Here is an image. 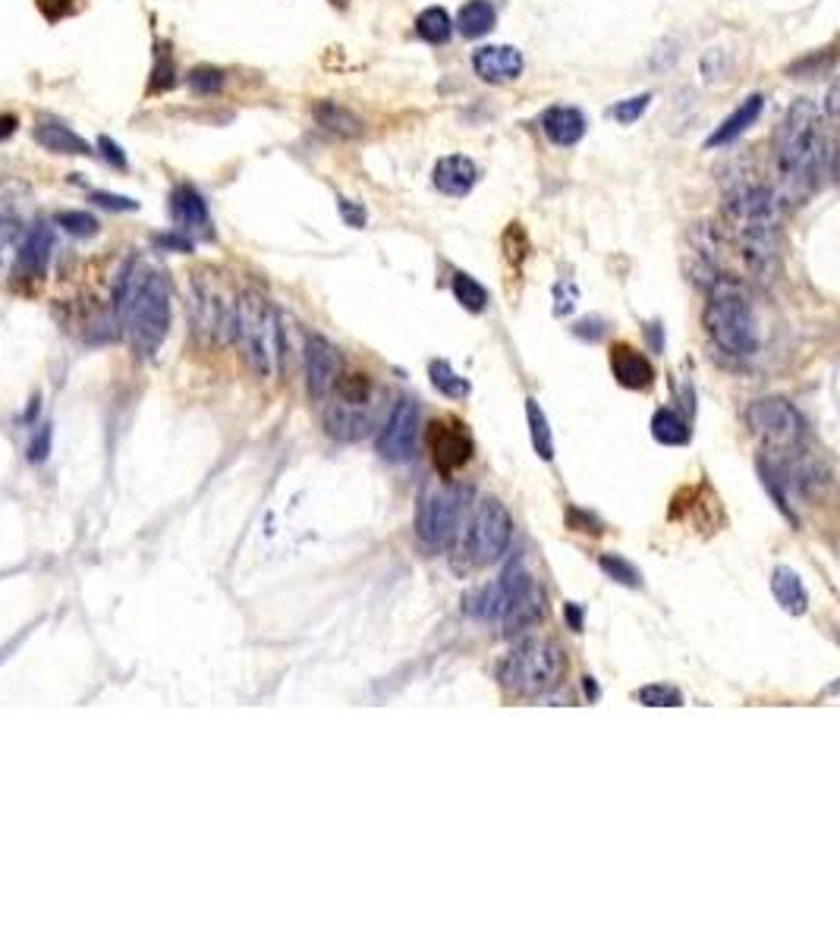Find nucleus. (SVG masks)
<instances>
[{
  "label": "nucleus",
  "instance_id": "nucleus-1",
  "mask_svg": "<svg viewBox=\"0 0 840 943\" xmlns=\"http://www.w3.org/2000/svg\"><path fill=\"white\" fill-rule=\"evenodd\" d=\"M774 167L781 205H806L834 176V142L821 135V110L812 98H796L774 132Z\"/></svg>",
  "mask_w": 840,
  "mask_h": 943
},
{
  "label": "nucleus",
  "instance_id": "nucleus-2",
  "mask_svg": "<svg viewBox=\"0 0 840 943\" xmlns=\"http://www.w3.org/2000/svg\"><path fill=\"white\" fill-rule=\"evenodd\" d=\"M174 293L167 274L155 264L133 259L113 286V325L139 359H152L171 333Z\"/></svg>",
  "mask_w": 840,
  "mask_h": 943
},
{
  "label": "nucleus",
  "instance_id": "nucleus-3",
  "mask_svg": "<svg viewBox=\"0 0 840 943\" xmlns=\"http://www.w3.org/2000/svg\"><path fill=\"white\" fill-rule=\"evenodd\" d=\"M737 252L759 281H772L781 262V201L765 183H737L724 201Z\"/></svg>",
  "mask_w": 840,
  "mask_h": 943
},
{
  "label": "nucleus",
  "instance_id": "nucleus-4",
  "mask_svg": "<svg viewBox=\"0 0 840 943\" xmlns=\"http://www.w3.org/2000/svg\"><path fill=\"white\" fill-rule=\"evenodd\" d=\"M702 318H706L708 340L737 362L752 359L762 347V330H759V318H755L750 293L730 274L711 277Z\"/></svg>",
  "mask_w": 840,
  "mask_h": 943
},
{
  "label": "nucleus",
  "instance_id": "nucleus-5",
  "mask_svg": "<svg viewBox=\"0 0 840 943\" xmlns=\"http://www.w3.org/2000/svg\"><path fill=\"white\" fill-rule=\"evenodd\" d=\"M233 340L240 343L249 369L274 381L284 362V321L274 303L259 289H243L233 306Z\"/></svg>",
  "mask_w": 840,
  "mask_h": 943
},
{
  "label": "nucleus",
  "instance_id": "nucleus-6",
  "mask_svg": "<svg viewBox=\"0 0 840 943\" xmlns=\"http://www.w3.org/2000/svg\"><path fill=\"white\" fill-rule=\"evenodd\" d=\"M567 673V658L554 638H523L498 664V682L516 699H542Z\"/></svg>",
  "mask_w": 840,
  "mask_h": 943
},
{
  "label": "nucleus",
  "instance_id": "nucleus-7",
  "mask_svg": "<svg viewBox=\"0 0 840 943\" xmlns=\"http://www.w3.org/2000/svg\"><path fill=\"white\" fill-rule=\"evenodd\" d=\"M746 425L762 447L772 453V465H787L809 453V431L796 406L784 396H762L752 399L746 409Z\"/></svg>",
  "mask_w": 840,
  "mask_h": 943
},
{
  "label": "nucleus",
  "instance_id": "nucleus-8",
  "mask_svg": "<svg viewBox=\"0 0 840 943\" xmlns=\"http://www.w3.org/2000/svg\"><path fill=\"white\" fill-rule=\"evenodd\" d=\"M460 513H463V497L454 484H428L422 491L416 513V538L422 548L432 553L450 548L460 531Z\"/></svg>",
  "mask_w": 840,
  "mask_h": 943
},
{
  "label": "nucleus",
  "instance_id": "nucleus-9",
  "mask_svg": "<svg viewBox=\"0 0 840 943\" xmlns=\"http://www.w3.org/2000/svg\"><path fill=\"white\" fill-rule=\"evenodd\" d=\"M233 306L237 296H227L211 271H196L193 277V328L205 343H227L233 340Z\"/></svg>",
  "mask_w": 840,
  "mask_h": 943
},
{
  "label": "nucleus",
  "instance_id": "nucleus-10",
  "mask_svg": "<svg viewBox=\"0 0 840 943\" xmlns=\"http://www.w3.org/2000/svg\"><path fill=\"white\" fill-rule=\"evenodd\" d=\"M510 538H513V519H510L508 506L498 497L479 501L469 531H466V557L472 567H488L494 560H501L508 553Z\"/></svg>",
  "mask_w": 840,
  "mask_h": 943
},
{
  "label": "nucleus",
  "instance_id": "nucleus-11",
  "mask_svg": "<svg viewBox=\"0 0 840 943\" xmlns=\"http://www.w3.org/2000/svg\"><path fill=\"white\" fill-rule=\"evenodd\" d=\"M419 438V406L413 399H400L388 421L378 431V453L388 462H406L416 453Z\"/></svg>",
  "mask_w": 840,
  "mask_h": 943
},
{
  "label": "nucleus",
  "instance_id": "nucleus-12",
  "mask_svg": "<svg viewBox=\"0 0 840 943\" xmlns=\"http://www.w3.org/2000/svg\"><path fill=\"white\" fill-rule=\"evenodd\" d=\"M428 450H432V462L441 475H454L457 469H463L476 443L469 438L463 421L457 418H441L428 428Z\"/></svg>",
  "mask_w": 840,
  "mask_h": 943
},
{
  "label": "nucleus",
  "instance_id": "nucleus-13",
  "mask_svg": "<svg viewBox=\"0 0 840 943\" xmlns=\"http://www.w3.org/2000/svg\"><path fill=\"white\" fill-rule=\"evenodd\" d=\"M340 377V352L328 337L312 333L306 340V391L315 403L328 399Z\"/></svg>",
  "mask_w": 840,
  "mask_h": 943
},
{
  "label": "nucleus",
  "instance_id": "nucleus-14",
  "mask_svg": "<svg viewBox=\"0 0 840 943\" xmlns=\"http://www.w3.org/2000/svg\"><path fill=\"white\" fill-rule=\"evenodd\" d=\"M51 259H54V223L51 220H35L25 230L13 267H17V274H23L29 281H45Z\"/></svg>",
  "mask_w": 840,
  "mask_h": 943
},
{
  "label": "nucleus",
  "instance_id": "nucleus-15",
  "mask_svg": "<svg viewBox=\"0 0 840 943\" xmlns=\"http://www.w3.org/2000/svg\"><path fill=\"white\" fill-rule=\"evenodd\" d=\"M523 54L513 44H482L472 54V69L488 86H504L523 76Z\"/></svg>",
  "mask_w": 840,
  "mask_h": 943
},
{
  "label": "nucleus",
  "instance_id": "nucleus-16",
  "mask_svg": "<svg viewBox=\"0 0 840 943\" xmlns=\"http://www.w3.org/2000/svg\"><path fill=\"white\" fill-rule=\"evenodd\" d=\"M542 616H545V594H542V589H538L532 579H526V582L513 592V597L508 601V607H504V614H501L504 636H520V633H526V629L535 626Z\"/></svg>",
  "mask_w": 840,
  "mask_h": 943
},
{
  "label": "nucleus",
  "instance_id": "nucleus-17",
  "mask_svg": "<svg viewBox=\"0 0 840 943\" xmlns=\"http://www.w3.org/2000/svg\"><path fill=\"white\" fill-rule=\"evenodd\" d=\"M171 215L177 223L179 233H193V237H211V215H208V201L196 186L183 183L171 193Z\"/></svg>",
  "mask_w": 840,
  "mask_h": 943
},
{
  "label": "nucleus",
  "instance_id": "nucleus-18",
  "mask_svg": "<svg viewBox=\"0 0 840 943\" xmlns=\"http://www.w3.org/2000/svg\"><path fill=\"white\" fill-rule=\"evenodd\" d=\"M432 183H435V189L444 193V196L463 198L469 196L472 186L479 183V167H476V161L466 157V154H447V157H441V161L435 164Z\"/></svg>",
  "mask_w": 840,
  "mask_h": 943
},
{
  "label": "nucleus",
  "instance_id": "nucleus-19",
  "mask_svg": "<svg viewBox=\"0 0 840 943\" xmlns=\"http://www.w3.org/2000/svg\"><path fill=\"white\" fill-rule=\"evenodd\" d=\"M611 372L618 377L620 387H626V391H648L655 384L652 362L640 350L626 347V343H618L611 350Z\"/></svg>",
  "mask_w": 840,
  "mask_h": 943
},
{
  "label": "nucleus",
  "instance_id": "nucleus-20",
  "mask_svg": "<svg viewBox=\"0 0 840 943\" xmlns=\"http://www.w3.org/2000/svg\"><path fill=\"white\" fill-rule=\"evenodd\" d=\"M762 108H765V95H762V91H752L750 98H743L728 120H721V127L708 135V149H721V145H730L733 139H740V135L762 117Z\"/></svg>",
  "mask_w": 840,
  "mask_h": 943
},
{
  "label": "nucleus",
  "instance_id": "nucleus-21",
  "mask_svg": "<svg viewBox=\"0 0 840 943\" xmlns=\"http://www.w3.org/2000/svg\"><path fill=\"white\" fill-rule=\"evenodd\" d=\"M542 132L557 149H574L586 135V117L579 108H552L542 117Z\"/></svg>",
  "mask_w": 840,
  "mask_h": 943
},
{
  "label": "nucleus",
  "instance_id": "nucleus-22",
  "mask_svg": "<svg viewBox=\"0 0 840 943\" xmlns=\"http://www.w3.org/2000/svg\"><path fill=\"white\" fill-rule=\"evenodd\" d=\"M315 120H318L321 130L331 132L337 139H347V142L366 135V120H362L356 110L343 108V105H337V101H318V105H315Z\"/></svg>",
  "mask_w": 840,
  "mask_h": 943
},
{
  "label": "nucleus",
  "instance_id": "nucleus-23",
  "mask_svg": "<svg viewBox=\"0 0 840 943\" xmlns=\"http://www.w3.org/2000/svg\"><path fill=\"white\" fill-rule=\"evenodd\" d=\"M32 135H35V142H39L45 152L76 154V157H89L91 154L89 142H86L83 135H76L69 127H64L61 120H39V127H35Z\"/></svg>",
  "mask_w": 840,
  "mask_h": 943
},
{
  "label": "nucleus",
  "instance_id": "nucleus-24",
  "mask_svg": "<svg viewBox=\"0 0 840 943\" xmlns=\"http://www.w3.org/2000/svg\"><path fill=\"white\" fill-rule=\"evenodd\" d=\"M772 592L774 597H777V604L787 611V614H806V607H809V592H806V585H803V579L796 575L790 567H777V570L772 572Z\"/></svg>",
  "mask_w": 840,
  "mask_h": 943
},
{
  "label": "nucleus",
  "instance_id": "nucleus-25",
  "mask_svg": "<svg viewBox=\"0 0 840 943\" xmlns=\"http://www.w3.org/2000/svg\"><path fill=\"white\" fill-rule=\"evenodd\" d=\"M494 22H498V10H494L491 0H466L463 7H460V13H457L454 29L463 39H482V35H488L494 29Z\"/></svg>",
  "mask_w": 840,
  "mask_h": 943
},
{
  "label": "nucleus",
  "instance_id": "nucleus-26",
  "mask_svg": "<svg viewBox=\"0 0 840 943\" xmlns=\"http://www.w3.org/2000/svg\"><path fill=\"white\" fill-rule=\"evenodd\" d=\"M416 32L428 44H447L454 35V20L444 7H425L416 17Z\"/></svg>",
  "mask_w": 840,
  "mask_h": 943
},
{
  "label": "nucleus",
  "instance_id": "nucleus-27",
  "mask_svg": "<svg viewBox=\"0 0 840 943\" xmlns=\"http://www.w3.org/2000/svg\"><path fill=\"white\" fill-rule=\"evenodd\" d=\"M652 435L664 447H684L686 440H689V425H686V418L680 413L658 409L655 418H652Z\"/></svg>",
  "mask_w": 840,
  "mask_h": 943
},
{
  "label": "nucleus",
  "instance_id": "nucleus-28",
  "mask_svg": "<svg viewBox=\"0 0 840 943\" xmlns=\"http://www.w3.org/2000/svg\"><path fill=\"white\" fill-rule=\"evenodd\" d=\"M526 418H530V435H532V447L535 453L545 462L554 460V438L552 428H548V418H545V409L538 406V399H526Z\"/></svg>",
  "mask_w": 840,
  "mask_h": 943
},
{
  "label": "nucleus",
  "instance_id": "nucleus-29",
  "mask_svg": "<svg viewBox=\"0 0 840 943\" xmlns=\"http://www.w3.org/2000/svg\"><path fill=\"white\" fill-rule=\"evenodd\" d=\"M454 296H457V303L463 308H469V311H482V308L488 306V289L476 277H469V274H454Z\"/></svg>",
  "mask_w": 840,
  "mask_h": 943
},
{
  "label": "nucleus",
  "instance_id": "nucleus-30",
  "mask_svg": "<svg viewBox=\"0 0 840 943\" xmlns=\"http://www.w3.org/2000/svg\"><path fill=\"white\" fill-rule=\"evenodd\" d=\"M432 384L441 391L444 396H450V399H463L466 394H469V381L466 377H460V374L450 369V362H432Z\"/></svg>",
  "mask_w": 840,
  "mask_h": 943
},
{
  "label": "nucleus",
  "instance_id": "nucleus-31",
  "mask_svg": "<svg viewBox=\"0 0 840 943\" xmlns=\"http://www.w3.org/2000/svg\"><path fill=\"white\" fill-rule=\"evenodd\" d=\"M598 567H601V572H608L614 582L626 585V589H640L642 585V572L636 570L630 560H623L620 553H601V557H598Z\"/></svg>",
  "mask_w": 840,
  "mask_h": 943
},
{
  "label": "nucleus",
  "instance_id": "nucleus-32",
  "mask_svg": "<svg viewBox=\"0 0 840 943\" xmlns=\"http://www.w3.org/2000/svg\"><path fill=\"white\" fill-rule=\"evenodd\" d=\"M831 69H834V51H831V47H828V51H816V54L796 61L794 66H787V73L796 76V79H821V76H828Z\"/></svg>",
  "mask_w": 840,
  "mask_h": 943
},
{
  "label": "nucleus",
  "instance_id": "nucleus-33",
  "mask_svg": "<svg viewBox=\"0 0 840 943\" xmlns=\"http://www.w3.org/2000/svg\"><path fill=\"white\" fill-rule=\"evenodd\" d=\"M54 227H64L69 237H79V240H89L98 233V218H91L86 211H57L54 215Z\"/></svg>",
  "mask_w": 840,
  "mask_h": 943
},
{
  "label": "nucleus",
  "instance_id": "nucleus-34",
  "mask_svg": "<svg viewBox=\"0 0 840 943\" xmlns=\"http://www.w3.org/2000/svg\"><path fill=\"white\" fill-rule=\"evenodd\" d=\"M186 83H189V88L196 95H218L223 88V69H218V66H196V69H189Z\"/></svg>",
  "mask_w": 840,
  "mask_h": 943
},
{
  "label": "nucleus",
  "instance_id": "nucleus-35",
  "mask_svg": "<svg viewBox=\"0 0 840 943\" xmlns=\"http://www.w3.org/2000/svg\"><path fill=\"white\" fill-rule=\"evenodd\" d=\"M636 702H642L645 708H680L684 695L670 686H645L636 692Z\"/></svg>",
  "mask_w": 840,
  "mask_h": 943
},
{
  "label": "nucleus",
  "instance_id": "nucleus-36",
  "mask_svg": "<svg viewBox=\"0 0 840 943\" xmlns=\"http://www.w3.org/2000/svg\"><path fill=\"white\" fill-rule=\"evenodd\" d=\"M177 86V64L171 61V54L167 51H161L157 54V64L155 69H152V79H149V91H167V88Z\"/></svg>",
  "mask_w": 840,
  "mask_h": 943
},
{
  "label": "nucleus",
  "instance_id": "nucleus-37",
  "mask_svg": "<svg viewBox=\"0 0 840 943\" xmlns=\"http://www.w3.org/2000/svg\"><path fill=\"white\" fill-rule=\"evenodd\" d=\"M648 105H652V95L645 91V95H636V98H626V101H618V105L608 110V113H611V117H614L618 123H626V127H630V123H636L642 113L648 110Z\"/></svg>",
  "mask_w": 840,
  "mask_h": 943
},
{
  "label": "nucleus",
  "instance_id": "nucleus-38",
  "mask_svg": "<svg viewBox=\"0 0 840 943\" xmlns=\"http://www.w3.org/2000/svg\"><path fill=\"white\" fill-rule=\"evenodd\" d=\"M91 205L105 208V211H139V201L130 196H117V193H91Z\"/></svg>",
  "mask_w": 840,
  "mask_h": 943
},
{
  "label": "nucleus",
  "instance_id": "nucleus-39",
  "mask_svg": "<svg viewBox=\"0 0 840 943\" xmlns=\"http://www.w3.org/2000/svg\"><path fill=\"white\" fill-rule=\"evenodd\" d=\"M98 152H101V157H105L108 164H113L117 171H127V167H130L127 154H123V149L113 142L111 135H101V139H98Z\"/></svg>",
  "mask_w": 840,
  "mask_h": 943
},
{
  "label": "nucleus",
  "instance_id": "nucleus-40",
  "mask_svg": "<svg viewBox=\"0 0 840 943\" xmlns=\"http://www.w3.org/2000/svg\"><path fill=\"white\" fill-rule=\"evenodd\" d=\"M337 211H340V218H343L347 227H353V230H362V227H366V208L350 201V198H337Z\"/></svg>",
  "mask_w": 840,
  "mask_h": 943
},
{
  "label": "nucleus",
  "instance_id": "nucleus-41",
  "mask_svg": "<svg viewBox=\"0 0 840 943\" xmlns=\"http://www.w3.org/2000/svg\"><path fill=\"white\" fill-rule=\"evenodd\" d=\"M51 453V428H42L35 438H32V443H29V460L32 462H42Z\"/></svg>",
  "mask_w": 840,
  "mask_h": 943
},
{
  "label": "nucleus",
  "instance_id": "nucleus-42",
  "mask_svg": "<svg viewBox=\"0 0 840 943\" xmlns=\"http://www.w3.org/2000/svg\"><path fill=\"white\" fill-rule=\"evenodd\" d=\"M155 242L161 249H171V252H193V240L186 233H161V237H155Z\"/></svg>",
  "mask_w": 840,
  "mask_h": 943
},
{
  "label": "nucleus",
  "instance_id": "nucleus-43",
  "mask_svg": "<svg viewBox=\"0 0 840 943\" xmlns=\"http://www.w3.org/2000/svg\"><path fill=\"white\" fill-rule=\"evenodd\" d=\"M838 95H840L838 83H831V88H828V95H825V110H828V123H834V120H838Z\"/></svg>",
  "mask_w": 840,
  "mask_h": 943
},
{
  "label": "nucleus",
  "instance_id": "nucleus-44",
  "mask_svg": "<svg viewBox=\"0 0 840 943\" xmlns=\"http://www.w3.org/2000/svg\"><path fill=\"white\" fill-rule=\"evenodd\" d=\"M17 127H20V120H17L13 113H3V117H0V142L10 139V135L17 132Z\"/></svg>",
  "mask_w": 840,
  "mask_h": 943
},
{
  "label": "nucleus",
  "instance_id": "nucleus-45",
  "mask_svg": "<svg viewBox=\"0 0 840 943\" xmlns=\"http://www.w3.org/2000/svg\"><path fill=\"white\" fill-rule=\"evenodd\" d=\"M567 616H570V629H582V614H579V607H574V604H567Z\"/></svg>",
  "mask_w": 840,
  "mask_h": 943
},
{
  "label": "nucleus",
  "instance_id": "nucleus-46",
  "mask_svg": "<svg viewBox=\"0 0 840 943\" xmlns=\"http://www.w3.org/2000/svg\"><path fill=\"white\" fill-rule=\"evenodd\" d=\"M328 3H334V7H347L350 0H328Z\"/></svg>",
  "mask_w": 840,
  "mask_h": 943
}]
</instances>
